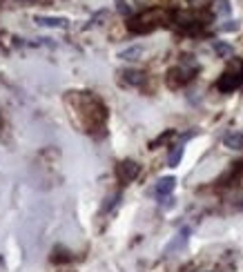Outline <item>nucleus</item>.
Returning a JSON list of instances; mask_svg holds the SVG:
<instances>
[{
	"label": "nucleus",
	"instance_id": "1",
	"mask_svg": "<svg viewBox=\"0 0 243 272\" xmlns=\"http://www.w3.org/2000/svg\"><path fill=\"white\" fill-rule=\"evenodd\" d=\"M156 18H161V11L154 9V11H148V14H143V16L134 18L132 22H130V29L132 32H150V29H154L156 27Z\"/></svg>",
	"mask_w": 243,
	"mask_h": 272
},
{
	"label": "nucleus",
	"instance_id": "2",
	"mask_svg": "<svg viewBox=\"0 0 243 272\" xmlns=\"http://www.w3.org/2000/svg\"><path fill=\"white\" fill-rule=\"evenodd\" d=\"M241 83H243V69L241 72H225L221 78H219V89H221V92H232V89H237Z\"/></svg>",
	"mask_w": 243,
	"mask_h": 272
},
{
	"label": "nucleus",
	"instance_id": "3",
	"mask_svg": "<svg viewBox=\"0 0 243 272\" xmlns=\"http://www.w3.org/2000/svg\"><path fill=\"white\" fill-rule=\"evenodd\" d=\"M138 172H141V165L134 161H123L118 165V178H121L123 183H132L134 178L138 176Z\"/></svg>",
	"mask_w": 243,
	"mask_h": 272
},
{
	"label": "nucleus",
	"instance_id": "4",
	"mask_svg": "<svg viewBox=\"0 0 243 272\" xmlns=\"http://www.w3.org/2000/svg\"><path fill=\"white\" fill-rule=\"evenodd\" d=\"M34 22L40 27H58V29H65L69 20L65 16H36Z\"/></svg>",
	"mask_w": 243,
	"mask_h": 272
},
{
	"label": "nucleus",
	"instance_id": "5",
	"mask_svg": "<svg viewBox=\"0 0 243 272\" xmlns=\"http://www.w3.org/2000/svg\"><path fill=\"white\" fill-rule=\"evenodd\" d=\"M143 52H145V49H143L141 45H132V47H127V49H121V52H118V58L134 63V60H138V58L143 56Z\"/></svg>",
	"mask_w": 243,
	"mask_h": 272
},
{
	"label": "nucleus",
	"instance_id": "6",
	"mask_svg": "<svg viewBox=\"0 0 243 272\" xmlns=\"http://www.w3.org/2000/svg\"><path fill=\"white\" fill-rule=\"evenodd\" d=\"M223 145L230 150H243V134L241 132H230L223 136Z\"/></svg>",
	"mask_w": 243,
	"mask_h": 272
},
{
	"label": "nucleus",
	"instance_id": "7",
	"mask_svg": "<svg viewBox=\"0 0 243 272\" xmlns=\"http://www.w3.org/2000/svg\"><path fill=\"white\" fill-rule=\"evenodd\" d=\"M174 185H176V178L174 176L159 178V183H156V194H159V196H168V194L174 190Z\"/></svg>",
	"mask_w": 243,
	"mask_h": 272
},
{
	"label": "nucleus",
	"instance_id": "8",
	"mask_svg": "<svg viewBox=\"0 0 243 272\" xmlns=\"http://www.w3.org/2000/svg\"><path fill=\"white\" fill-rule=\"evenodd\" d=\"M123 78H125V83H130V85H143L145 74H143L141 69H125V72H123Z\"/></svg>",
	"mask_w": 243,
	"mask_h": 272
},
{
	"label": "nucleus",
	"instance_id": "9",
	"mask_svg": "<svg viewBox=\"0 0 243 272\" xmlns=\"http://www.w3.org/2000/svg\"><path fill=\"white\" fill-rule=\"evenodd\" d=\"M187 234H190V230H187V228H183V230L179 232V234H176V239L172 241V243H169L168 248H165V254H169V252H174L176 248H181L185 243V241H187Z\"/></svg>",
	"mask_w": 243,
	"mask_h": 272
},
{
	"label": "nucleus",
	"instance_id": "10",
	"mask_svg": "<svg viewBox=\"0 0 243 272\" xmlns=\"http://www.w3.org/2000/svg\"><path fill=\"white\" fill-rule=\"evenodd\" d=\"M181 158H183V145H176L168 156V165L169 168H176V165L181 163Z\"/></svg>",
	"mask_w": 243,
	"mask_h": 272
},
{
	"label": "nucleus",
	"instance_id": "11",
	"mask_svg": "<svg viewBox=\"0 0 243 272\" xmlns=\"http://www.w3.org/2000/svg\"><path fill=\"white\" fill-rule=\"evenodd\" d=\"M214 52H217V56L221 58H232L234 49L227 45V42H214Z\"/></svg>",
	"mask_w": 243,
	"mask_h": 272
},
{
	"label": "nucleus",
	"instance_id": "12",
	"mask_svg": "<svg viewBox=\"0 0 243 272\" xmlns=\"http://www.w3.org/2000/svg\"><path fill=\"white\" fill-rule=\"evenodd\" d=\"M214 9H217L219 16H227L232 7H230V0H217V7H214Z\"/></svg>",
	"mask_w": 243,
	"mask_h": 272
},
{
	"label": "nucleus",
	"instance_id": "13",
	"mask_svg": "<svg viewBox=\"0 0 243 272\" xmlns=\"http://www.w3.org/2000/svg\"><path fill=\"white\" fill-rule=\"evenodd\" d=\"M116 9L121 16H130V14H132V5H130L127 0H116Z\"/></svg>",
	"mask_w": 243,
	"mask_h": 272
},
{
	"label": "nucleus",
	"instance_id": "14",
	"mask_svg": "<svg viewBox=\"0 0 243 272\" xmlns=\"http://www.w3.org/2000/svg\"><path fill=\"white\" fill-rule=\"evenodd\" d=\"M239 29V20H227L225 25H221V32H237Z\"/></svg>",
	"mask_w": 243,
	"mask_h": 272
}]
</instances>
